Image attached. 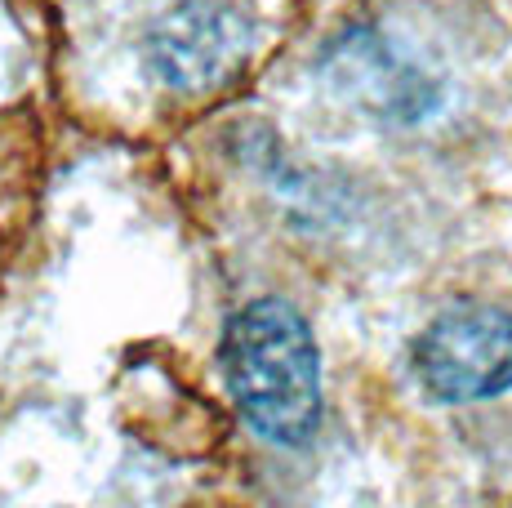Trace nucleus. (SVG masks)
I'll use <instances>...</instances> for the list:
<instances>
[{
  "label": "nucleus",
  "mask_w": 512,
  "mask_h": 508,
  "mask_svg": "<svg viewBox=\"0 0 512 508\" xmlns=\"http://www.w3.org/2000/svg\"><path fill=\"white\" fill-rule=\"evenodd\" d=\"M245 23L223 5H179L147 32V67L183 94L223 85L245 63Z\"/></svg>",
  "instance_id": "nucleus-3"
},
{
  "label": "nucleus",
  "mask_w": 512,
  "mask_h": 508,
  "mask_svg": "<svg viewBox=\"0 0 512 508\" xmlns=\"http://www.w3.org/2000/svg\"><path fill=\"white\" fill-rule=\"evenodd\" d=\"M223 375L263 437L299 446L321 419V357L308 321L285 299H254L228 321Z\"/></svg>",
  "instance_id": "nucleus-1"
},
{
  "label": "nucleus",
  "mask_w": 512,
  "mask_h": 508,
  "mask_svg": "<svg viewBox=\"0 0 512 508\" xmlns=\"http://www.w3.org/2000/svg\"><path fill=\"white\" fill-rule=\"evenodd\" d=\"M348 67L352 76H361V81H370L366 90V107H374V112L383 116H419L423 107H432V90L428 81L415 72V67L397 63V58L388 54V45L379 41H352V54H348Z\"/></svg>",
  "instance_id": "nucleus-4"
},
{
  "label": "nucleus",
  "mask_w": 512,
  "mask_h": 508,
  "mask_svg": "<svg viewBox=\"0 0 512 508\" xmlns=\"http://www.w3.org/2000/svg\"><path fill=\"white\" fill-rule=\"evenodd\" d=\"M415 375L432 402L468 406L512 388V312L455 308L415 339Z\"/></svg>",
  "instance_id": "nucleus-2"
}]
</instances>
